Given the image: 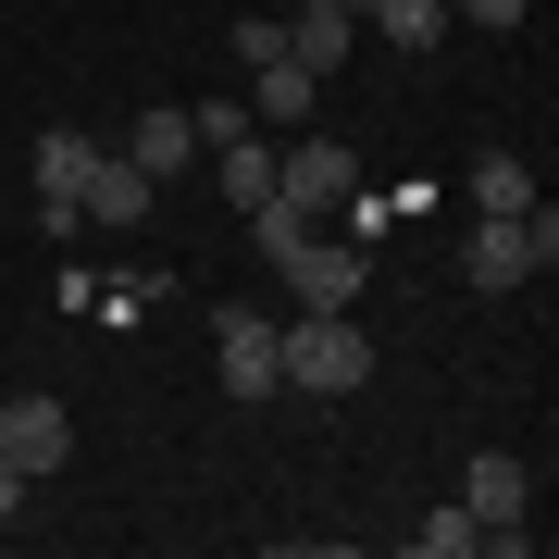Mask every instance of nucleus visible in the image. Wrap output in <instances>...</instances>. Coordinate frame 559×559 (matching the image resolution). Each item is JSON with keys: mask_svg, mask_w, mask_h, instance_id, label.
Listing matches in <instances>:
<instances>
[{"mask_svg": "<svg viewBox=\"0 0 559 559\" xmlns=\"http://www.w3.org/2000/svg\"><path fill=\"white\" fill-rule=\"evenodd\" d=\"M0 460H13L25 485H50L62 460H75V411H62V399H13V411H0Z\"/></svg>", "mask_w": 559, "mask_h": 559, "instance_id": "39448f33", "label": "nucleus"}, {"mask_svg": "<svg viewBox=\"0 0 559 559\" xmlns=\"http://www.w3.org/2000/svg\"><path fill=\"white\" fill-rule=\"evenodd\" d=\"M274 274H286V299H299V311H360V286H373V249H360V237H323V224H299V237L274 249Z\"/></svg>", "mask_w": 559, "mask_h": 559, "instance_id": "7ed1b4c3", "label": "nucleus"}, {"mask_svg": "<svg viewBox=\"0 0 559 559\" xmlns=\"http://www.w3.org/2000/svg\"><path fill=\"white\" fill-rule=\"evenodd\" d=\"M13 522H25V473L0 460V535H13Z\"/></svg>", "mask_w": 559, "mask_h": 559, "instance_id": "a211bd4d", "label": "nucleus"}, {"mask_svg": "<svg viewBox=\"0 0 559 559\" xmlns=\"http://www.w3.org/2000/svg\"><path fill=\"white\" fill-rule=\"evenodd\" d=\"M323 112V75H299V62H249V124H311Z\"/></svg>", "mask_w": 559, "mask_h": 559, "instance_id": "6e6552de", "label": "nucleus"}, {"mask_svg": "<svg viewBox=\"0 0 559 559\" xmlns=\"http://www.w3.org/2000/svg\"><path fill=\"white\" fill-rule=\"evenodd\" d=\"M212 360H224V399H274V323L261 311H224Z\"/></svg>", "mask_w": 559, "mask_h": 559, "instance_id": "0eeeda50", "label": "nucleus"}, {"mask_svg": "<svg viewBox=\"0 0 559 559\" xmlns=\"http://www.w3.org/2000/svg\"><path fill=\"white\" fill-rule=\"evenodd\" d=\"M473 547V510H436V522H411V559H460Z\"/></svg>", "mask_w": 559, "mask_h": 559, "instance_id": "2eb2a0df", "label": "nucleus"}, {"mask_svg": "<svg viewBox=\"0 0 559 559\" xmlns=\"http://www.w3.org/2000/svg\"><path fill=\"white\" fill-rule=\"evenodd\" d=\"M348 38H360V13H348V0H286V62H299V75H336Z\"/></svg>", "mask_w": 559, "mask_h": 559, "instance_id": "423d86ee", "label": "nucleus"}, {"mask_svg": "<svg viewBox=\"0 0 559 559\" xmlns=\"http://www.w3.org/2000/svg\"><path fill=\"white\" fill-rule=\"evenodd\" d=\"M274 200L286 212H336V200H360V162L336 138H299V150H274Z\"/></svg>", "mask_w": 559, "mask_h": 559, "instance_id": "20e7f679", "label": "nucleus"}, {"mask_svg": "<svg viewBox=\"0 0 559 559\" xmlns=\"http://www.w3.org/2000/svg\"><path fill=\"white\" fill-rule=\"evenodd\" d=\"M187 124H200V150H224V138H249V100H200Z\"/></svg>", "mask_w": 559, "mask_h": 559, "instance_id": "dca6fc26", "label": "nucleus"}, {"mask_svg": "<svg viewBox=\"0 0 559 559\" xmlns=\"http://www.w3.org/2000/svg\"><path fill=\"white\" fill-rule=\"evenodd\" d=\"M274 385H299V399H360V385H373V336H360L348 311L274 323Z\"/></svg>", "mask_w": 559, "mask_h": 559, "instance_id": "f257e3e1", "label": "nucleus"}, {"mask_svg": "<svg viewBox=\"0 0 559 559\" xmlns=\"http://www.w3.org/2000/svg\"><path fill=\"white\" fill-rule=\"evenodd\" d=\"M547 261H559V224H547V200H535V212H485L473 237H460V274H473L485 299H498V286H535Z\"/></svg>", "mask_w": 559, "mask_h": 559, "instance_id": "f03ea898", "label": "nucleus"}, {"mask_svg": "<svg viewBox=\"0 0 559 559\" xmlns=\"http://www.w3.org/2000/svg\"><path fill=\"white\" fill-rule=\"evenodd\" d=\"M473 212H535V162L522 150H473Z\"/></svg>", "mask_w": 559, "mask_h": 559, "instance_id": "f8f14e48", "label": "nucleus"}, {"mask_svg": "<svg viewBox=\"0 0 559 559\" xmlns=\"http://www.w3.org/2000/svg\"><path fill=\"white\" fill-rule=\"evenodd\" d=\"M124 162H138L150 187L187 175V162H200V124H187V112H138V150H124Z\"/></svg>", "mask_w": 559, "mask_h": 559, "instance_id": "9d476101", "label": "nucleus"}, {"mask_svg": "<svg viewBox=\"0 0 559 559\" xmlns=\"http://www.w3.org/2000/svg\"><path fill=\"white\" fill-rule=\"evenodd\" d=\"M87 162H100V138L50 124V138H38V200H75V187H87Z\"/></svg>", "mask_w": 559, "mask_h": 559, "instance_id": "ddd939ff", "label": "nucleus"}, {"mask_svg": "<svg viewBox=\"0 0 559 559\" xmlns=\"http://www.w3.org/2000/svg\"><path fill=\"white\" fill-rule=\"evenodd\" d=\"M75 212H87V224H150V175L100 150V162H87V187H75Z\"/></svg>", "mask_w": 559, "mask_h": 559, "instance_id": "1a4fd4ad", "label": "nucleus"}, {"mask_svg": "<svg viewBox=\"0 0 559 559\" xmlns=\"http://www.w3.org/2000/svg\"><path fill=\"white\" fill-rule=\"evenodd\" d=\"M460 25H522V0H448Z\"/></svg>", "mask_w": 559, "mask_h": 559, "instance_id": "f3484780", "label": "nucleus"}, {"mask_svg": "<svg viewBox=\"0 0 559 559\" xmlns=\"http://www.w3.org/2000/svg\"><path fill=\"white\" fill-rule=\"evenodd\" d=\"M360 25H385V38H399V50H436V38H448L460 13H448V0H373V13H360Z\"/></svg>", "mask_w": 559, "mask_h": 559, "instance_id": "4468645a", "label": "nucleus"}, {"mask_svg": "<svg viewBox=\"0 0 559 559\" xmlns=\"http://www.w3.org/2000/svg\"><path fill=\"white\" fill-rule=\"evenodd\" d=\"M212 175H224V200H237V212H261V200H274V150H261V124L212 150Z\"/></svg>", "mask_w": 559, "mask_h": 559, "instance_id": "9b49d317", "label": "nucleus"}]
</instances>
